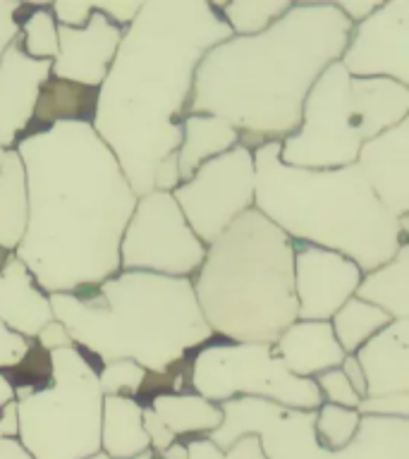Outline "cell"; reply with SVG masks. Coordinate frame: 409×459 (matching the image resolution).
<instances>
[{"label":"cell","instance_id":"cell-2","mask_svg":"<svg viewBox=\"0 0 409 459\" xmlns=\"http://www.w3.org/2000/svg\"><path fill=\"white\" fill-rule=\"evenodd\" d=\"M230 36L208 0H146L125 29L96 93L91 127L136 199L153 192L158 165L178 156L196 65Z\"/></svg>","mask_w":409,"mask_h":459},{"label":"cell","instance_id":"cell-52","mask_svg":"<svg viewBox=\"0 0 409 459\" xmlns=\"http://www.w3.org/2000/svg\"><path fill=\"white\" fill-rule=\"evenodd\" d=\"M3 156H5V149H0V165H3Z\"/></svg>","mask_w":409,"mask_h":459},{"label":"cell","instance_id":"cell-38","mask_svg":"<svg viewBox=\"0 0 409 459\" xmlns=\"http://www.w3.org/2000/svg\"><path fill=\"white\" fill-rule=\"evenodd\" d=\"M142 10L139 0H110V3H93V13H100L103 17L113 22L115 27L127 29L136 13Z\"/></svg>","mask_w":409,"mask_h":459},{"label":"cell","instance_id":"cell-33","mask_svg":"<svg viewBox=\"0 0 409 459\" xmlns=\"http://www.w3.org/2000/svg\"><path fill=\"white\" fill-rule=\"evenodd\" d=\"M318 393H321L323 402L328 404H337V407L344 409H357V404L361 402L354 387L350 385V380L344 378V373L340 368H330V371L318 373L314 378Z\"/></svg>","mask_w":409,"mask_h":459},{"label":"cell","instance_id":"cell-41","mask_svg":"<svg viewBox=\"0 0 409 459\" xmlns=\"http://www.w3.org/2000/svg\"><path fill=\"white\" fill-rule=\"evenodd\" d=\"M380 5V0H343V3H335V7L340 13L352 22V24H357V22L366 20L369 14Z\"/></svg>","mask_w":409,"mask_h":459},{"label":"cell","instance_id":"cell-30","mask_svg":"<svg viewBox=\"0 0 409 459\" xmlns=\"http://www.w3.org/2000/svg\"><path fill=\"white\" fill-rule=\"evenodd\" d=\"M20 46L31 60H56L57 24L48 5H27V17L20 22Z\"/></svg>","mask_w":409,"mask_h":459},{"label":"cell","instance_id":"cell-11","mask_svg":"<svg viewBox=\"0 0 409 459\" xmlns=\"http://www.w3.org/2000/svg\"><path fill=\"white\" fill-rule=\"evenodd\" d=\"M254 151L237 143L235 149L206 160L187 182H179L172 196L194 235L208 247L254 208Z\"/></svg>","mask_w":409,"mask_h":459},{"label":"cell","instance_id":"cell-14","mask_svg":"<svg viewBox=\"0 0 409 459\" xmlns=\"http://www.w3.org/2000/svg\"><path fill=\"white\" fill-rule=\"evenodd\" d=\"M294 297L300 321H330L357 292L364 273L343 254L314 244H294Z\"/></svg>","mask_w":409,"mask_h":459},{"label":"cell","instance_id":"cell-6","mask_svg":"<svg viewBox=\"0 0 409 459\" xmlns=\"http://www.w3.org/2000/svg\"><path fill=\"white\" fill-rule=\"evenodd\" d=\"M294 242L257 208L215 242L192 278L204 321L225 342L273 344L297 321Z\"/></svg>","mask_w":409,"mask_h":459},{"label":"cell","instance_id":"cell-1","mask_svg":"<svg viewBox=\"0 0 409 459\" xmlns=\"http://www.w3.org/2000/svg\"><path fill=\"white\" fill-rule=\"evenodd\" d=\"M27 178V230L13 251L46 294L82 292L120 273V242L136 206L91 122H57L14 146Z\"/></svg>","mask_w":409,"mask_h":459},{"label":"cell","instance_id":"cell-21","mask_svg":"<svg viewBox=\"0 0 409 459\" xmlns=\"http://www.w3.org/2000/svg\"><path fill=\"white\" fill-rule=\"evenodd\" d=\"M144 404L127 394H103L100 452L110 459H132L151 450L142 423Z\"/></svg>","mask_w":409,"mask_h":459},{"label":"cell","instance_id":"cell-10","mask_svg":"<svg viewBox=\"0 0 409 459\" xmlns=\"http://www.w3.org/2000/svg\"><path fill=\"white\" fill-rule=\"evenodd\" d=\"M206 256V244L194 235L172 192L136 199L120 242V271L192 278Z\"/></svg>","mask_w":409,"mask_h":459},{"label":"cell","instance_id":"cell-7","mask_svg":"<svg viewBox=\"0 0 409 459\" xmlns=\"http://www.w3.org/2000/svg\"><path fill=\"white\" fill-rule=\"evenodd\" d=\"M409 117V86L393 79L350 77L328 65L301 106V122L280 142V160L307 170L357 163L361 143Z\"/></svg>","mask_w":409,"mask_h":459},{"label":"cell","instance_id":"cell-48","mask_svg":"<svg viewBox=\"0 0 409 459\" xmlns=\"http://www.w3.org/2000/svg\"><path fill=\"white\" fill-rule=\"evenodd\" d=\"M158 459H189V455H187V445L179 443L178 440V443L170 445L168 450L161 452V455H158Z\"/></svg>","mask_w":409,"mask_h":459},{"label":"cell","instance_id":"cell-44","mask_svg":"<svg viewBox=\"0 0 409 459\" xmlns=\"http://www.w3.org/2000/svg\"><path fill=\"white\" fill-rule=\"evenodd\" d=\"M187 445V455L189 459H221L222 450H218L208 437H194Z\"/></svg>","mask_w":409,"mask_h":459},{"label":"cell","instance_id":"cell-36","mask_svg":"<svg viewBox=\"0 0 409 459\" xmlns=\"http://www.w3.org/2000/svg\"><path fill=\"white\" fill-rule=\"evenodd\" d=\"M34 340H24V337L14 335L13 330H7L0 323V371H10L20 364L24 354L29 351Z\"/></svg>","mask_w":409,"mask_h":459},{"label":"cell","instance_id":"cell-13","mask_svg":"<svg viewBox=\"0 0 409 459\" xmlns=\"http://www.w3.org/2000/svg\"><path fill=\"white\" fill-rule=\"evenodd\" d=\"M337 63L350 77L409 86V0L380 3L366 20L352 24Z\"/></svg>","mask_w":409,"mask_h":459},{"label":"cell","instance_id":"cell-46","mask_svg":"<svg viewBox=\"0 0 409 459\" xmlns=\"http://www.w3.org/2000/svg\"><path fill=\"white\" fill-rule=\"evenodd\" d=\"M0 459H34V457L22 447L17 437H3V440H0Z\"/></svg>","mask_w":409,"mask_h":459},{"label":"cell","instance_id":"cell-34","mask_svg":"<svg viewBox=\"0 0 409 459\" xmlns=\"http://www.w3.org/2000/svg\"><path fill=\"white\" fill-rule=\"evenodd\" d=\"M359 416H383V419H409V393L364 397L357 404Z\"/></svg>","mask_w":409,"mask_h":459},{"label":"cell","instance_id":"cell-4","mask_svg":"<svg viewBox=\"0 0 409 459\" xmlns=\"http://www.w3.org/2000/svg\"><path fill=\"white\" fill-rule=\"evenodd\" d=\"M53 318L99 364L132 359L146 373L189 368V351L215 337L204 321L189 278L120 271L82 292L48 294Z\"/></svg>","mask_w":409,"mask_h":459},{"label":"cell","instance_id":"cell-19","mask_svg":"<svg viewBox=\"0 0 409 459\" xmlns=\"http://www.w3.org/2000/svg\"><path fill=\"white\" fill-rule=\"evenodd\" d=\"M366 397L409 393V321H390L354 351Z\"/></svg>","mask_w":409,"mask_h":459},{"label":"cell","instance_id":"cell-43","mask_svg":"<svg viewBox=\"0 0 409 459\" xmlns=\"http://www.w3.org/2000/svg\"><path fill=\"white\" fill-rule=\"evenodd\" d=\"M0 436L17 437L20 436V416H17V402H7L0 407Z\"/></svg>","mask_w":409,"mask_h":459},{"label":"cell","instance_id":"cell-50","mask_svg":"<svg viewBox=\"0 0 409 459\" xmlns=\"http://www.w3.org/2000/svg\"><path fill=\"white\" fill-rule=\"evenodd\" d=\"M153 457H156V452L146 450V452H142V455H136V457H132V459H153Z\"/></svg>","mask_w":409,"mask_h":459},{"label":"cell","instance_id":"cell-15","mask_svg":"<svg viewBox=\"0 0 409 459\" xmlns=\"http://www.w3.org/2000/svg\"><path fill=\"white\" fill-rule=\"evenodd\" d=\"M125 29L100 13H93L86 27H57V56L50 65V77L72 84L99 89L106 79Z\"/></svg>","mask_w":409,"mask_h":459},{"label":"cell","instance_id":"cell-28","mask_svg":"<svg viewBox=\"0 0 409 459\" xmlns=\"http://www.w3.org/2000/svg\"><path fill=\"white\" fill-rule=\"evenodd\" d=\"M393 318L386 311H380L379 307H371V304L352 297L333 314L330 328H333V335H335L337 344L343 347L344 354H354L366 340H371Z\"/></svg>","mask_w":409,"mask_h":459},{"label":"cell","instance_id":"cell-27","mask_svg":"<svg viewBox=\"0 0 409 459\" xmlns=\"http://www.w3.org/2000/svg\"><path fill=\"white\" fill-rule=\"evenodd\" d=\"M27 178L17 151L10 149L0 165V251L13 254L27 230Z\"/></svg>","mask_w":409,"mask_h":459},{"label":"cell","instance_id":"cell-25","mask_svg":"<svg viewBox=\"0 0 409 459\" xmlns=\"http://www.w3.org/2000/svg\"><path fill=\"white\" fill-rule=\"evenodd\" d=\"M330 459H409V419L361 416L357 436Z\"/></svg>","mask_w":409,"mask_h":459},{"label":"cell","instance_id":"cell-32","mask_svg":"<svg viewBox=\"0 0 409 459\" xmlns=\"http://www.w3.org/2000/svg\"><path fill=\"white\" fill-rule=\"evenodd\" d=\"M146 371L132 359H113L100 366L99 387L103 394H127L139 397Z\"/></svg>","mask_w":409,"mask_h":459},{"label":"cell","instance_id":"cell-31","mask_svg":"<svg viewBox=\"0 0 409 459\" xmlns=\"http://www.w3.org/2000/svg\"><path fill=\"white\" fill-rule=\"evenodd\" d=\"M359 423H361V416L357 409H344L323 402L321 407L316 409L314 430L323 450L337 452L352 443V437L357 436Z\"/></svg>","mask_w":409,"mask_h":459},{"label":"cell","instance_id":"cell-51","mask_svg":"<svg viewBox=\"0 0 409 459\" xmlns=\"http://www.w3.org/2000/svg\"><path fill=\"white\" fill-rule=\"evenodd\" d=\"M84 459H110L106 455V452H96V455H89V457H84Z\"/></svg>","mask_w":409,"mask_h":459},{"label":"cell","instance_id":"cell-5","mask_svg":"<svg viewBox=\"0 0 409 459\" xmlns=\"http://www.w3.org/2000/svg\"><path fill=\"white\" fill-rule=\"evenodd\" d=\"M254 208L294 244L343 254L371 273L409 237L407 218H393L373 196L357 165L307 170L280 160V142L254 149Z\"/></svg>","mask_w":409,"mask_h":459},{"label":"cell","instance_id":"cell-12","mask_svg":"<svg viewBox=\"0 0 409 459\" xmlns=\"http://www.w3.org/2000/svg\"><path fill=\"white\" fill-rule=\"evenodd\" d=\"M221 426L208 433L218 450H228L237 437L254 436L265 459H330L316 437V411L292 409L258 397H232L218 404Z\"/></svg>","mask_w":409,"mask_h":459},{"label":"cell","instance_id":"cell-53","mask_svg":"<svg viewBox=\"0 0 409 459\" xmlns=\"http://www.w3.org/2000/svg\"><path fill=\"white\" fill-rule=\"evenodd\" d=\"M0 440H3V436H0Z\"/></svg>","mask_w":409,"mask_h":459},{"label":"cell","instance_id":"cell-49","mask_svg":"<svg viewBox=\"0 0 409 459\" xmlns=\"http://www.w3.org/2000/svg\"><path fill=\"white\" fill-rule=\"evenodd\" d=\"M22 5L24 3H17V0H0V17H17Z\"/></svg>","mask_w":409,"mask_h":459},{"label":"cell","instance_id":"cell-37","mask_svg":"<svg viewBox=\"0 0 409 459\" xmlns=\"http://www.w3.org/2000/svg\"><path fill=\"white\" fill-rule=\"evenodd\" d=\"M142 423H144V433H146V437H149L151 450L156 452V455H161V452L168 450L170 445L178 443V437L172 436V430L168 429V426H165L156 414H153V409H151L149 404H144Z\"/></svg>","mask_w":409,"mask_h":459},{"label":"cell","instance_id":"cell-16","mask_svg":"<svg viewBox=\"0 0 409 459\" xmlns=\"http://www.w3.org/2000/svg\"><path fill=\"white\" fill-rule=\"evenodd\" d=\"M393 218L409 215V117L361 143L354 163Z\"/></svg>","mask_w":409,"mask_h":459},{"label":"cell","instance_id":"cell-24","mask_svg":"<svg viewBox=\"0 0 409 459\" xmlns=\"http://www.w3.org/2000/svg\"><path fill=\"white\" fill-rule=\"evenodd\" d=\"M153 414L178 437H206L222 421L218 404L196 393H158L146 402Z\"/></svg>","mask_w":409,"mask_h":459},{"label":"cell","instance_id":"cell-23","mask_svg":"<svg viewBox=\"0 0 409 459\" xmlns=\"http://www.w3.org/2000/svg\"><path fill=\"white\" fill-rule=\"evenodd\" d=\"M354 297L386 311L393 321H409V242L390 261L364 273Z\"/></svg>","mask_w":409,"mask_h":459},{"label":"cell","instance_id":"cell-9","mask_svg":"<svg viewBox=\"0 0 409 459\" xmlns=\"http://www.w3.org/2000/svg\"><path fill=\"white\" fill-rule=\"evenodd\" d=\"M189 385L213 404L232 397H258L304 411L323 404L314 378L287 371L265 342H206L189 359Z\"/></svg>","mask_w":409,"mask_h":459},{"label":"cell","instance_id":"cell-8","mask_svg":"<svg viewBox=\"0 0 409 459\" xmlns=\"http://www.w3.org/2000/svg\"><path fill=\"white\" fill-rule=\"evenodd\" d=\"M50 383L14 385L20 445L34 459H84L100 452L99 371L77 347L48 351Z\"/></svg>","mask_w":409,"mask_h":459},{"label":"cell","instance_id":"cell-42","mask_svg":"<svg viewBox=\"0 0 409 459\" xmlns=\"http://www.w3.org/2000/svg\"><path fill=\"white\" fill-rule=\"evenodd\" d=\"M340 371L344 373V378L350 380V385L354 387V393L364 400L366 397V380L364 373H361V366H359L357 357L354 354H344L343 364H340Z\"/></svg>","mask_w":409,"mask_h":459},{"label":"cell","instance_id":"cell-45","mask_svg":"<svg viewBox=\"0 0 409 459\" xmlns=\"http://www.w3.org/2000/svg\"><path fill=\"white\" fill-rule=\"evenodd\" d=\"M20 34V22L14 17H0V57Z\"/></svg>","mask_w":409,"mask_h":459},{"label":"cell","instance_id":"cell-3","mask_svg":"<svg viewBox=\"0 0 409 459\" xmlns=\"http://www.w3.org/2000/svg\"><path fill=\"white\" fill-rule=\"evenodd\" d=\"M352 22L335 3H292L254 36H230L201 57L187 115H215L249 151L283 142L301 122L316 79L337 63Z\"/></svg>","mask_w":409,"mask_h":459},{"label":"cell","instance_id":"cell-29","mask_svg":"<svg viewBox=\"0 0 409 459\" xmlns=\"http://www.w3.org/2000/svg\"><path fill=\"white\" fill-rule=\"evenodd\" d=\"M215 7L232 36H254L280 20L292 7V3L290 0H232V3H218Z\"/></svg>","mask_w":409,"mask_h":459},{"label":"cell","instance_id":"cell-35","mask_svg":"<svg viewBox=\"0 0 409 459\" xmlns=\"http://www.w3.org/2000/svg\"><path fill=\"white\" fill-rule=\"evenodd\" d=\"M50 14L56 20L57 27H70V29H82L86 27V22L93 14V0H84V3H53Z\"/></svg>","mask_w":409,"mask_h":459},{"label":"cell","instance_id":"cell-22","mask_svg":"<svg viewBox=\"0 0 409 459\" xmlns=\"http://www.w3.org/2000/svg\"><path fill=\"white\" fill-rule=\"evenodd\" d=\"M239 143L237 129L215 115H185L178 149L179 182H187L201 165Z\"/></svg>","mask_w":409,"mask_h":459},{"label":"cell","instance_id":"cell-47","mask_svg":"<svg viewBox=\"0 0 409 459\" xmlns=\"http://www.w3.org/2000/svg\"><path fill=\"white\" fill-rule=\"evenodd\" d=\"M14 400V385L13 380L7 378L5 371H0V407H5L7 402Z\"/></svg>","mask_w":409,"mask_h":459},{"label":"cell","instance_id":"cell-17","mask_svg":"<svg viewBox=\"0 0 409 459\" xmlns=\"http://www.w3.org/2000/svg\"><path fill=\"white\" fill-rule=\"evenodd\" d=\"M50 60H31L20 39L0 57V149H14L20 134L31 127L41 86L50 79Z\"/></svg>","mask_w":409,"mask_h":459},{"label":"cell","instance_id":"cell-26","mask_svg":"<svg viewBox=\"0 0 409 459\" xmlns=\"http://www.w3.org/2000/svg\"><path fill=\"white\" fill-rule=\"evenodd\" d=\"M96 93L99 89L50 77L41 86L29 132H39L57 122H91L96 110Z\"/></svg>","mask_w":409,"mask_h":459},{"label":"cell","instance_id":"cell-18","mask_svg":"<svg viewBox=\"0 0 409 459\" xmlns=\"http://www.w3.org/2000/svg\"><path fill=\"white\" fill-rule=\"evenodd\" d=\"M53 321L48 294L36 285L27 265L10 251H0V323L14 335L34 340Z\"/></svg>","mask_w":409,"mask_h":459},{"label":"cell","instance_id":"cell-40","mask_svg":"<svg viewBox=\"0 0 409 459\" xmlns=\"http://www.w3.org/2000/svg\"><path fill=\"white\" fill-rule=\"evenodd\" d=\"M221 459H265V455L261 452V445H258L257 437L242 436L237 437L228 450H222Z\"/></svg>","mask_w":409,"mask_h":459},{"label":"cell","instance_id":"cell-20","mask_svg":"<svg viewBox=\"0 0 409 459\" xmlns=\"http://www.w3.org/2000/svg\"><path fill=\"white\" fill-rule=\"evenodd\" d=\"M273 351L297 378H316L318 373L340 368L344 359L330 321H297L287 325L273 342Z\"/></svg>","mask_w":409,"mask_h":459},{"label":"cell","instance_id":"cell-39","mask_svg":"<svg viewBox=\"0 0 409 459\" xmlns=\"http://www.w3.org/2000/svg\"><path fill=\"white\" fill-rule=\"evenodd\" d=\"M34 342L39 344L43 351H56V350H67V347H74L70 333H67L63 323H57L56 318H53L50 323H46V325L39 330V335L34 337Z\"/></svg>","mask_w":409,"mask_h":459}]
</instances>
